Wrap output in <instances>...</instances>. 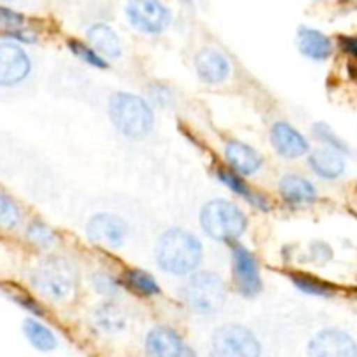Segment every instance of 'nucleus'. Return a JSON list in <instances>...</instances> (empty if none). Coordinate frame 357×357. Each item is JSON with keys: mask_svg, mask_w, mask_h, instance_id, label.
Segmentation results:
<instances>
[{"mask_svg": "<svg viewBox=\"0 0 357 357\" xmlns=\"http://www.w3.org/2000/svg\"><path fill=\"white\" fill-rule=\"evenodd\" d=\"M91 323L100 333L119 335L128 326V316L115 300H103L91 312Z\"/></svg>", "mask_w": 357, "mask_h": 357, "instance_id": "412c9836", "label": "nucleus"}, {"mask_svg": "<svg viewBox=\"0 0 357 357\" xmlns=\"http://www.w3.org/2000/svg\"><path fill=\"white\" fill-rule=\"evenodd\" d=\"M149 101L153 105L155 110H169L176 103V96H174L173 89L162 82H153L149 86Z\"/></svg>", "mask_w": 357, "mask_h": 357, "instance_id": "c756f323", "label": "nucleus"}, {"mask_svg": "<svg viewBox=\"0 0 357 357\" xmlns=\"http://www.w3.org/2000/svg\"><path fill=\"white\" fill-rule=\"evenodd\" d=\"M107 114L115 131L126 139L139 142L155 128V108L149 98L131 91H117L108 98Z\"/></svg>", "mask_w": 357, "mask_h": 357, "instance_id": "f03ea898", "label": "nucleus"}, {"mask_svg": "<svg viewBox=\"0 0 357 357\" xmlns=\"http://www.w3.org/2000/svg\"><path fill=\"white\" fill-rule=\"evenodd\" d=\"M195 75L208 86H220L227 82L232 73V63L225 52L216 47H202L194 58Z\"/></svg>", "mask_w": 357, "mask_h": 357, "instance_id": "2eb2a0df", "label": "nucleus"}, {"mask_svg": "<svg viewBox=\"0 0 357 357\" xmlns=\"http://www.w3.org/2000/svg\"><path fill=\"white\" fill-rule=\"evenodd\" d=\"M215 178L218 183H222L223 187L229 188L234 195L243 199L248 206H251V208L257 209V211L268 213L272 209V201L268 199V195L264 194V192L257 190L255 187H251L248 178L241 176L239 173L232 171L230 167L216 166Z\"/></svg>", "mask_w": 357, "mask_h": 357, "instance_id": "ddd939ff", "label": "nucleus"}, {"mask_svg": "<svg viewBox=\"0 0 357 357\" xmlns=\"http://www.w3.org/2000/svg\"><path fill=\"white\" fill-rule=\"evenodd\" d=\"M199 225L211 241L230 244L246 234L250 220L239 204L229 199L215 197L202 204L199 211Z\"/></svg>", "mask_w": 357, "mask_h": 357, "instance_id": "20e7f679", "label": "nucleus"}, {"mask_svg": "<svg viewBox=\"0 0 357 357\" xmlns=\"http://www.w3.org/2000/svg\"><path fill=\"white\" fill-rule=\"evenodd\" d=\"M181 302L197 316H213L223 309L229 288L222 275L211 271H197L185 278L180 291Z\"/></svg>", "mask_w": 357, "mask_h": 357, "instance_id": "39448f33", "label": "nucleus"}, {"mask_svg": "<svg viewBox=\"0 0 357 357\" xmlns=\"http://www.w3.org/2000/svg\"><path fill=\"white\" fill-rule=\"evenodd\" d=\"M30 284L49 302H66L79 288V267L65 255H49L33 267Z\"/></svg>", "mask_w": 357, "mask_h": 357, "instance_id": "7ed1b4c3", "label": "nucleus"}, {"mask_svg": "<svg viewBox=\"0 0 357 357\" xmlns=\"http://www.w3.org/2000/svg\"><path fill=\"white\" fill-rule=\"evenodd\" d=\"M211 352L218 357H261V344L248 326L227 323L213 333Z\"/></svg>", "mask_w": 357, "mask_h": 357, "instance_id": "0eeeda50", "label": "nucleus"}, {"mask_svg": "<svg viewBox=\"0 0 357 357\" xmlns=\"http://www.w3.org/2000/svg\"><path fill=\"white\" fill-rule=\"evenodd\" d=\"M33 63L16 42H0V87H14L30 77Z\"/></svg>", "mask_w": 357, "mask_h": 357, "instance_id": "f8f14e48", "label": "nucleus"}, {"mask_svg": "<svg viewBox=\"0 0 357 357\" xmlns=\"http://www.w3.org/2000/svg\"><path fill=\"white\" fill-rule=\"evenodd\" d=\"M312 136L323 146H330V149L338 150V152L345 153V155H351V146L347 145V142L328 122H314Z\"/></svg>", "mask_w": 357, "mask_h": 357, "instance_id": "c85d7f7f", "label": "nucleus"}, {"mask_svg": "<svg viewBox=\"0 0 357 357\" xmlns=\"http://www.w3.org/2000/svg\"><path fill=\"white\" fill-rule=\"evenodd\" d=\"M24 236H26L28 243L31 246L42 251H49L58 243V234H56V230L52 227H49L45 222H42V220H31L28 223Z\"/></svg>", "mask_w": 357, "mask_h": 357, "instance_id": "bb28decb", "label": "nucleus"}, {"mask_svg": "<svg viewBox=\"0 0 357 357\" xmlns=\"http://www.w3.org/2000/svg\"><path fill=\"white\" fill-rule=\"evenodd\" d=\"M268 139L274 152L288 160L302 159L312 150L310 139L288 121H275L268 131Z\"/></svg>", "mask_w": 357, "mask_h": 357, "instance_id": "9b49d317", "label": "nucleus"}, {"mask_svg": "<svg viewBox=\"0 0 357 357\" xmlns=\"http://www.w3.org/2000/svg\"><path fill=\"white\" fill-rule=\"evenodd\" d=\"M24 24L23 14L16 13V10L9 9V7L0 6V31L3 33H10L14 30H20Z\"/></svg>", "mask_w": 357, "mask_h": 357, "instance_id": "7c9ffc66", "label": "nucleus"}, {"mask_svg": "<svg viewBox=\"0 0 357 357\" xmlns=\"http://www.w3.org/2000/svg\"><path fill=\"white\" fill-rule=\"evenodd\" d=\"M89 286L98 296H101L103 300H115L122 288V282L119 275H115L114 272L107 271V268H98L89 274Z\"/></svg>", "mask_w": 357, "mask_h": 357, "instance_id": "393cba45", "label": "nucleus"}, {"mask_svg": "<svg viewBox=\"0 0 357 357\" xmlns=\"http://www.w3.org/2000/svg\"><path fill=\"white\" fill-rule=\"evenodd\" d=\"M10 298L17 303L20 307H23L24 310H28L30 314H33L35 317H44L45 316V310L33 296H30L28 293L21 291L20 288H14V291H10Z\"/></svg>", "mask_w": 357, "mask_h": 357, "instance_id": "2f4dec72", "label": "nucleus"}, {"mask_svg": "<svg viewBox=\"0 0 357 357\" xmlns=\"http://www.w3.org/2000/svg\"><path fill=\"white\" fill-rule=\"evenodd\" d=\"M153 260L159 271L166 275L185 279L201 271L204 261V244L190 230L171 227L157 237Z\"/></svg>", "mask_w": 357, "mask_h": 357, "instance_id": "f257e3e1", "label": "nucleus"}, {"mask_svg": "<svg viewBox=\"0 0 357 357\" xmlns=\"http://www.w3.org/2000/svg\"><path fill=\"white\" fill-rule=\"evenodd\" d=\"M209 357H218V356H215V354H213V352H209Z\"/></svg>", "mask_w": 357, "mask_h": 357, "instance_id": "72a5a7b5", "label": "nucleus"}, {"mask_svg": "<svg viewBox=\"0 0 357 357\" xmlns=\"http://www.w3.org/2000/svg\"><path fill=\"white\" fill-rule=\"evenodd\" d=\"M23 222V209L10 195L0 192V230L10 232Z\"/></svg>", "mask_w": 357, "mask_h": 357, "instance_id": "cd10ccee", "label": "nucleus"}, {"mask_svg": "<svg viewBox=\"0 0 357 357\" xmlns=\"http://www.w3.org/2000/svg\"><path fill=\"white\" fill-rule=\"evenodd\" d=\"M143 347L146 357H185L188 349L183 337L166 324L150 328L145 335Z\"/></svg>", "mask_w": 357, "mask_h": 357, "instance_id": "dca6fc26", "label": "nucleus"}, {"mask_svg": "<svg viewBox=\"0 0 357 357\" xmlns=\"http://www.w3.org/2000/svg\"><path fill=\"white\" fill-rule=\"evenodd\" d=\"M223 160H225L227 167H230L244 178L255 176L265 166L264 155L255 146L236 138L229 139L223 145Z\"/></svg>", "mask_w": 357, "mask_h": 357, "instance_id": "4468645a", "label": "nucleus"}, {"mask_svg": "<svg viewBox=\"0 0 357 357\" xmlns=\"http://www.w3.org/2000/svg\"><path fill=\"white\" fill-rule=\"evenodd\" d=\"M307 357H357V342L340 328H324L309 340Z\"/></svg>", "mask_w": 357, "mask_h": 357, "instance_id": "9d476101", "label": "nucleus"}, {"mask_svg": "<svg viewBox=\"0 0 357 357\" xmlns=\"http://www.w3.org/2000/svg\"><path fill=\"white\" fill-rule=\"evenodd\" d=\"M230 248V274H232L234 289L243 298L253 300L264 291V278H261L260 261L257 255L244 246L241 241H234Z\"/></svg>", "mask_w": 357, "mask_h": 357, "instance_id": "423d86ee", "label": "nucleus"}, {"mask_svg": "<svg viewBox=\"0 0 357 357\" xmlns=\"http://www.w3.org/2000/svg\"><path fill=\"white\" fill-rule=\"evenodd\" d=\"M23 335L26 337L28 344L38 352H52L58 349V337L54 331L35 316L23 321Z\"/></svg>", "mask_w": 357, "mask_h": 357, "instance_id": "b1692460", "label": "nucleus"}, {"mask_svg": "<svg viewBox=\"0 0 357 357\" xmlns=\"http://www.w3.org/2000/svg\"><path fill=\"white\" fill-rule=\"evenodd\" d=\"M119 278H121L122 288L139 298H155L162 295V286L157 281L155 275L142 267H126Z\"/></svg>", "mask_w": 357, "mask_h": 357, "instance_id": "4be33fe9", "label": "nucleus"}, {"mask_svg": "<svg viewBox=\"0 0 357 357\" xmlns=\"http://www.w3.org/2000/svg\"><path fill=\"white\" fill-rule=\"evenodd\" d=\"M86 40L108 61L121 59L124 54L122 40L108 23H93L86 30Z\"/></svg>", "mask_w": 357, "mask_h": 357, "instance_id": "aec40b11", "label": "nucleus"}, {"mask_svg": "<svg viewBox=\"0 0 357 357\" xmlns=\"http://www.w3.org/2000/svg\"><path fill=\"white\" fill-rule=\"evenodd\" d=\"M66 47L68 51L75 56L79 61H82L84 65H87L89 68L94 70H107L110 66V61L105 59L93 45L87 40H80V38H70L66 40Z\"/></svg>", "mask_w": 357, "mask_h": 357, "instance_id": "a878e982", "label": "nucleus"}, {"mask_svg": "<svg viewBox=\"0 0 357 357\" xmlns=\"http://www.w3.org/2000/svg\"><path fill=\"white\" fill-rule=\"evenodd\" d=\"M181 2H187L188 3V2H190V0H181Z\"/></svg>", "mask_w": 357, "mask_h": 357, "instance_id": "f704fd0d", "label": "nucleus"}, {"mask_svg": "<svg viewBox=\"0 0 357 357\" xmlns=\"http://www.w3.org/2000/svg\"><path fill=\"white\" fill-rule=\"evenodd\" d=\"M126 20L143 35H160L173 23V13L162 0H128Z\"/></svg>", "mask_w": 357, "mask_h": 357, "instance_id": "6e6552de", "label": "nucleus"}, {"mask_svg": "<svg viewBox=\"0 0 357 357\" xmlns=\"http://www.w3.org/2000/svg\"><path fill=\"white\" fill-rule=\"evenodd\" d=\"M279 197L291 208L312 206L319 201V192L314 181L298 173H286L278 181Z\"/></svg>", "mask_w": 357, "mask_h": 357, "instance_id": "f3484780", "label": "nucleus"}, {"mask_svg": "<svg viewBox=\"0 0 357 357\" xmlns=\"http://www.w3.org/2000/svg\"><path fill=\"white\" fill-rule=\"evenodd\" d=\"M129 236V227L122 216L110 211H98L87 220L86 237L93 246L108 251L124 248Z\"/></svg>", "mask_w": 357, "mask_h": 357, "instance_id": "1a4fd4ad", "label": "nucleus"}, {"mask_svg": "<svg viewBox=\"0 0 357 357\" xmlns=\"http://www.w3.org/2000/svg\"><path fill=\"white\" fill-rule=\"evenodd\" d=\"M310 171L323 181H337L347 171V155L330 146H317L307 155Z\"/></svg>", "mask_w": 357, "mask_h": 357, "instance_id": "a211bd4d", "label": "nucleus"}, {"mask_svg": "<svg viewBox=\"0 0 357 357\" xmlns=\"http://www.w3.org/2000/svg\"><path fill=\"white\" fill-rule=\"evenodd\" d=\"M289 281L298 289L302 295L314 296V298H335L338 293V288L333 282L319 278V275L309 274V272L293 271L289 272Z\"/></svg>", "mask_w": 357, "mask_h": 357, "instance_id": "5701e85b", "label": "nucleus"}, {"mask_svg": "<svg viewBox=\"0 0 357 357\" xmlns=\"http://www.w3.org/2000/svg\"><path fill=\"white\" fill-rule=\"evenodd\" d=\"M296 47L303 58L323 63L333 56L337 45H335L333 38L324 31L312 26H300L296 30Z\"/></svg>", "mask_w": 357, "mask_h": 357, "instance_id": "6ab92c4d", "label": "nucleus"}, {"mask_svg": "<svg viewBox=\"0 0 357 357\" xmlns=\"http://www.w3.org/2000/svg\"><path fill=\"white\" fill-rule=\"evenodd\" d=\"M337 47L347 58L357 59V35H340L337 40Z\"/></svg>", "mask_w": 357, "mask_h": 357, "instance_id": "473e14b6", "label": "nucleus"}]
</instances>
